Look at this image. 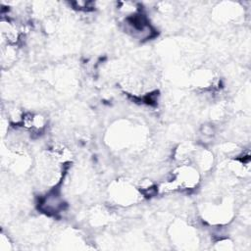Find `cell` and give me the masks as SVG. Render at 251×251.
I'll list each match as a JSON object with an SVG mask.
<instances>
[{"instance_id": "cell-1", "label": "cell", "mask_w": 251, "mask_h": 251, "mask_svg": "<svg viewBox=\"0 0 251 251\" xmlns=\"http://www.w3.org/2000/svg\"><path fill=\"white\" fill-rule=\"evenodd\" d=\"M173 181L177 190L193 189L200 181V173L196 166L186 163L179 165L172 174Z\"/></svg>"}, {"instance_id": "cell-2", "label": "cell", "mask_w": 251, "mask_h": 251, "mask_svg": "<svg viewBox=\"0 0 251 251\" xmlns=\"http://www.w3.org/2000/svg\"><path fill=\"white\" fill-rule=\"evenodd\" d=\"M138 195H141L138 188H134L127 182L118 181L111 189V197L119 205H130Z\"/></svg>"}, {"instance_id": "cell-3", "label": "cell", "mask_w": 251, "mask_h": 251, "mask_svg": "<svg viewBox=\"0 0 251 251\" xmlns=\"http://www.w3.org/2000/svg\"><path fill=\"white\" fill-rule=\"evenodd\" d=\"M64 206L65 203L63 199L55 191L45 195L39 203L40 210L48 215H56L60 213L62 210H64Z\"/></svg>"}]
</instances>
